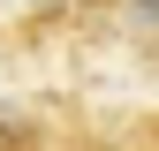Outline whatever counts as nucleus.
Listing matches in <instances>:
<instances>
[{"label": "nucleus", "mask_w": 159, "mask_h": 151, "mask_svg": "<svg viewBox=\"0 0 159 151\" xmlns=\"http://www.w3.org/2000/svg\"><path fill=\"white\" fill-rule=\"evenodd\" d=\"M129 23H152L159 30V0H129Z\"/></svg>", "instance_id": "obj_1"}]
</instances>
